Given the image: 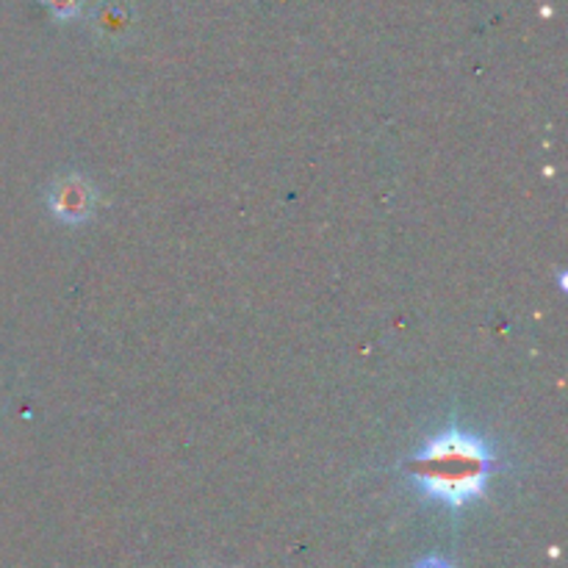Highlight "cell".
Returning <instances> with one entry per match:
<instances>
[{"mask_svg": "<svg viewBox=\"0 0 568 568\" xmlns=\"http://www.w3.org/2000/svg\"><path fill=\"white\" fill-rule=\"evenodd\" d=\"M410 477L427 497L464 508L486 494L494 471V455L480 436L466 430H447L430 438L410 460Z\"/></svg>", "mask_w": 568, "mask_h": 568, "instance_id": "cell-1", "label": "cell"}, {"mask_svg": "<svg viewBox=\"0 0 568 568\" xmlns=\"http://www.w3.org/2000/svg\"><path fill=\"white\" fill-rule=\"evenodd\" d=\"M98 192L83 175H64L50 186L48 209L64 225H81L94 214Z\"/></svg>", "mask_w": 568, "mask_h": 568, "instance_id": "cell-2", "label": "cell"}, {"mask_svg": "<svg viewBox=\"0 0 568 568\" xmlns=\"http://www.w3.org/2000/svg\"><path fill=\"white\" fill-rule=\"evenodd\" d=\"M94 26H98L100 37H120L128 28V9L125 3H100L98 14H94Z\"/></svg>", "mask_w": 568, "mask_h": 568, "instance_id": "cell-3", "label": "cell"}, {"mask_svg": "<svg viewBox=\"0 0 568 568\" xmlns=\"http://www.w3.org/2000/svg\"><path fill=\"white\" fill-rule=\"evenodd\" d=\"M42 3L48 6L55 20H72L81 11L83 0H42Z\"/></svg>", "mask_w": 568, "mask_h": 568, "instance_id": "cell-4", "label": "cell"}, {"mask_svg": "<svg viewBox=\"0 0 568 568\" xmlns=\"http://www.w3.org/2000/svg\"><path fill=\"white\" fill-rule=\"evenodd\" d=\"M416 568H453V566H449L447 560H442V558H427V560H422V564Z\"/></svg>", "mask_w": 568, "mask_h": 568, "instance_id": "cell-5", "label": "cell"}]
</instances>
